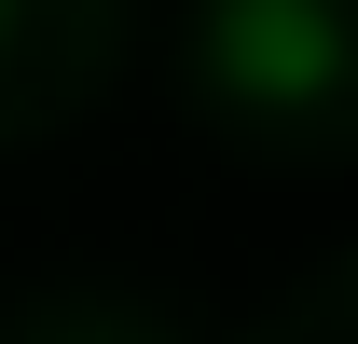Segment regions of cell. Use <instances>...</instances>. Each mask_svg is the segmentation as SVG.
<instances>
[{"mask_svg":"<svg viewBox=\"0 0 358 344\" xmlns=\"http://www.w3.org/2000/svg\"><path fill=\"white\" fill-rule=\"evenodd\" d=\"M207 69L248 110H303L345 83V28H331V0H207Z\"/></svg>","mask_w":358,"mask_h":344,"instance_id":"6da1fadb","label":"cell"},{"mask_svg":"<svg viewBox=\"0 0 358 344\" xmlns=\"http://www.w3.org/2000/svg\"><path fill=\"white\" fill-rule=\"evenodd\" d=\"M0 28H14V0H0Z\"/></svg>","mask_w":358,"mask_h":344,"instance_id":"7a4b0ae2","label":"cell"}]
</instances>
